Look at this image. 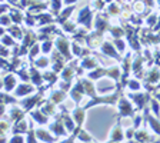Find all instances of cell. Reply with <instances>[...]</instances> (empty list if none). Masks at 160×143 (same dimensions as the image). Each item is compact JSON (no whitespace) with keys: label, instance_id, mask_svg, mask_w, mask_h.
<instances>
[{"label":"cell","instance_id":"obj_12","mask_svg":"<svg viewBox=\"0 0 160 143\" xmlns=\"http://www.w3.org/2000/svg\"><path fill=\"white\" fill-rule=\"evenodd\" d=\"M50 49H52V43H49V42H47V43H44V46H43V50H44V52H49Z\"/></svg>","mask_w":160,"mask_h":143},{"label":"cell","instance_id":"obj_11","mask_svg":"<svg viewBox=\"0 0 160 143\" xmlns=\"http://www.w3.org/2000/svg\"><path fill=\"white\" fill-rule=\"evenodd\" d=\"M2 23H3V26H7V25L10 23V22H9V17H7V16H3V17H2Z\"/></svg>","mask_w":160,"mask_h":143},{"label":"cell","instance_id":"obj_7","mask_svg":"<svg viewBox=\"0 0 160 143\" xmlns=\"http://www.w3.org/2000/svg\"><path fill=\"white\" fill-rule=\"evenodd\" d=\"M150 124L153 126V129H154L157 133H160V124H159V122H156L154 119H150Z\"/></svg>","mask_w":160,"mask_h":143},{"label":"cell","instance_id":"obj_6","mask_svg":"<svg viewBox=\"0 0 160 143\" xmlns=\"http://www.w3.org/2000/svg\"><path fill=\"white\" fill-rule=\"evenodd\" d=\"M37 134H39V139H40V140H52V137L46 136L47 133H46V132H43V130H39V132H37Z\"/></svg>","mask_w":160,"mask_h":143},{"label":"cell","instance_id":"obj_4","mask_svg":"<svg viewBox=\"0 0 160 143\" xmlns=\"http://www.w3.org/2000/svg\"><path fill=\"white\" fill-rule=\"evenodd\" d=\"M103 50H104L106 53H109L110 56H117V55H116V52L113 50V47H112L109 43H104V46H103Z\"/></svg>","mask_w":160,"mask_h":143},{"label":"cell","instance_id":"obj_9","mask_svg":"<svg viewBox=\"0 0 160 143\" xmlns=\"http://www.w3.org/2000/svg\"><path fill=\"white\" fill-rule=\"evenodd\" d=\"M53 9H54V12H59V9H60V0H53Z\"/></svg>","mask_w":160,"mask_h":143},{"label":"cell","instance_id":"obj_2","mask_svg":"<svg viewBox=\"0 0 160 143\" xmlns=\"http://www.w3.org/2000/svg\"><path fill=\"white\" fill-rule=\"evenodd\" d=\"M13 86H15V79H13L12 76H7V77L5 79V89H6V90H12Z\"/></svg>","mask_w":160,"mask_h":143},{"label":"cell","instance_id":"obj_1","mask_svg":"<svg viewBox=\"0 0 160 143\" xmlns=\"http://www.w3.org/2000/svg\"><path fill=\"white\" fill-rule=\"evenodd\" d=\"M120 106H121V113L123 114H131V107H130V104L126 100H121Z\"/></svg>","mask_w":160,"mask_h":143},{"label":"cell","instance_id":"obj_14","mask_svg":"<svg viewBox=\"0 0 160 143\" xmlns=\"http://www.w3.org/2000/svg\"><path fill=\"white\" fill-rule=\"evenodd\" d=\"M37 52H39V47H37V46H36V47H35V49H33V50H32V56H35V55H36V53H37Z\"/></svg>","mask_w":160,"mask_h":143},{"label":"cell","instance_id":"obj_10","mask_svg":"<svg viewBox=\"0 0 160 143\" xmlns=\"http://www.w3.org/2000/svg\"><path fill=\"white\" fill-rule=\"evenodd\" d=\"M3 42H5V45H7V46H9V45H13V40H12L10 37H7V36L3 37Z\"/></svg>","mask_w":160,"mask_h":143},{"label":"cell","instance_id":"obj_15","mask_svg":"<svg viewBox=\"0 0 160 143\" xmlns=\"http://www.w3.org/2000/svg\"><path fill=\"white\" fill-rule=\"evenodd\" d=\"M66 3H70V2H76V0H64Z\"/></svg>","mask_w":160,"mask_h":143},{"label":"cell","instance_id":"obj_5","mask_svg":"<svg viewBox=\"0 0 160 143\" xmlns=\"http://www.w3.org/2000/svg\"><path fill=\"white\" fill-rule=\"evenodd\" d=\"M33 89L30 86H20L19 90H17V94H23V93H30Z\"/></svg>","mask_w":160,"mask_h":143},{"label":"cell","instance_id":"obj_3","mask_svg":"<svg viewBox=\"0 0 160 143\" xmlns=\"http://www.w3.org/2000/svg\"><path fill=\"white\" fill-rule=\"evenodd\" d=\"M57 47H59L63 53L67 55V43H66L64 40H57Z\"/></svg>","mask_w":160,"mask_h":143},{"label":"cell","instance_id":"obj_8","mask_svg":"<svg viewBox=\"0 0 160 143\" xmlns=\"http://www.w3.org/2000/svg\"><path fill=\"white\" fill-rule=\"evenodd\" d=\"M113 134H114V136L112 137V140H121V136H120V130H119V129H116Z\"/></svg>","mask_w":160,"mask_h":143},{"label":"cell","instance_id":"obj_13","mask_svg":"<svg viewBox=\"0 0 160 143\" xmlns=\"http://www.w3.org/2000/svg\"><path fill=\"white\" fill-rule=\"evenodd\" d=\"M116 43H117V46H119V49H120V50H123V49H124V45H123V42H121V40H117Z\"/></svg>","mask_w":160,"mask_h":143}]
</instances>
